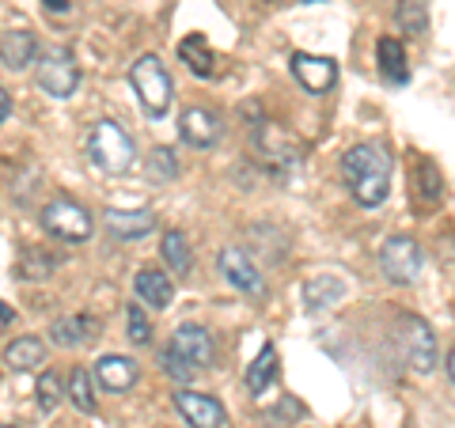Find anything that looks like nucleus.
Returning <instances> with one entry per match:
<instances>
[{"mask_svg":"<svg viewBox=\"0 0 455 428\" xmlns=\"http://www.w3.org/2000/svg\"><path fill=\"white\" fill-rule=\"evenodd\" d=\"M391 175H395V160L387 145H379V140H364V145L341 152V178H346V190L361 209H379L387 202Z\"/></svg>","mask_w":455,"mask_h":428,"instance_id":"f257e3e1","label":"nucleus"},{"mask_svg":"<svg viewBox=\"0 0 455 428\" xmlns=\"http://www.w3.org/2000/svg\"><path fill=\"white\" fill-rule=\"evenodd\" d=\"M130 88L137 95L140 110H145V118H152V122H164L167 110L175 107V80H171L167 65L156 53H145V57H137L133 61Z\"/></svg>","mask_w":455,"mask_h":428,"instance_id":"f03ea898","label":"nucleus"},{"mask_svg":"<svg viewBox=\"0 0 455 428\" xmlns=\"http://www.w3.org/2000/svg\"><path fill=\"white\" fill-rule=\"evenodd\" d=\"M88 160L103 170V175H122L137 160L133 137L122 130L118 122H95L88 133Z\"/></svg>","mask_w":455,"mask_h":428,"instance_id":"7ed1b4c3","label":"nucleus"},{"mask_svg":"<svg viewBox=\"0 0 455 428\" xmlns=\"http://www.w3.org/2000/svg\"><path fill=\"white\" fill-rule=\"evenodd\" d=\"M251 145H254V155H259V163L269 170L274 178H292L296 167H300V152H296V145L289 137H284L281 130H274V125H266L259 118V125L251 122Z\"/></svg>","mask_w":455,"mask_h":428,"instance_id":"20e7f679","label":"nucleus"},{"mask_svg":"<svg viewBox=\"0 0 455 428\" xmlns=\"http://www.w3.org/2000/svg\"><path fill=\"white\" fill-rule=\"evenodd\" d=\"M35 80H38V88L46 91L50 99H68V95H76V88H80V65H76L73 50L53 46V50H46V53H38V61H35Z\"/></svg>","mask_w":455,"mask_h":428,"instance_id":"39448f33","label":"nucleus"},{"mask_svg":"<svg viewBox=\"0 0 455 428\" xmlns=\"http://www.w3.org/2000/svg\"><path fill=\"white\" fill-rule=\"evenodd\" d=\"M42 227L61 242H88L92 232H95V220L80 202L57 197V202H50L46 209H42Z\"/></svg>","mask_w":455,"mask_h":428,"instance_id":"423d86ee","label":"nucleus"},{"mask_svg":"<svg viewBox=\"0 0 455 428\" xmlns=\"http://www.w3.org/2000/svg\"><path fill=\"white\" fill-rule=\"evenodd\" d=\"M421 247L410 235H391L379 250V269L391 284H414L421 273Z\"/></svg>","mask_w":455,"mask_h":428,"instance_id":"0eeeda50","label":"nucleus"},{"mask_svg":"<svg viewBox=\"0 0 455 428\" xmlns=\"http://www.w3.org/2000/svg\"><path fill=\"white\" fill-rule=\"evenodd\" d=\"M171 356H179L190 372H202V368H212L217 361V345H212V334L205 326H194V322H182L175 334H171V345H167Z\"/></svg>","mask_w":455,"mask_h":428,"instance_id":"6e6552de","label":"nucleus"},{"mask_svg":"<svg viewBox=\"0 0 455 428\" xmlns=\"http://www.w3.org/2000/svg\"><path fill=\"white\" fill-rule=\"evenodd\" d=\"M403 356L406 364L414 368L418 376H429L436 368V337H433V326L418 319V315H406L403 319Z\"/></svg>","mask_w":455,"mask_h":428,"instance_id":"1a4fd4ad","label":"nucleus"},{"mask_svg":"<svg viewBox=\"0 0 455 428\" xmlns=\"http://www.w3.org/2000/svg\"><path fill=\"white\" fill-rule=\"evenodd\" d=\"M217 269H220V277L232 284V289L247 292V296H266V281H262V273H259V266L251 262L247 250L224 247V250L217 254Z\"/></svg>","mask_w":455,"mask_h":428,"instance_id":"9d476101","label":"nucleus"},{"mask_svg":"<svg viewBox=\"0 0 455 428\" xmlns=\"http://www.w3.org/2000/svg\"><path fill=\"white\" fill-rule=\"evenodd\" d=\"M179 133H182V140H187L190 148L205 152L224 137V122H220V114L209 110V107H187L182 110V118H179Z\"/></svg>","mask_w":455,"mask_h":428,"instance_id":"9b49d317","label":"nucleus"},{"mask_svg":"<svg viewBox=\"0 0 455 428\" xmlns=\"http://www.w3.org/2000/svg\"><path fill=\"white\" fill-rule=\"evenodd\" d=\"M292 76L307 95H326L338 83V65L331 61V57L292 53Z\"/></svg>","mask_w":455,"mask_h":428,"instance_id":"f8f14e48","label":"nucleus"},{"mask_svg":"<svg viewBox=\"0 0 455 428\" xmlns=\"http://www.w3.org/2000/svg\"><path fill=\"white\" fill-rule=\"evenodd\" d=\"M175 406H179L182 417H187L190 428H224L228 424V409L212 394H197V391L182 387L175 394Z\"/></svg>","mask_w":455,"mask_h":428,"instance_id":"ddd939ff","label":"nucleus"},{"mask_svg":"<svg viewBox=\"0 0 455 428\" xmlns=\"http://www.w3.org/2000/svg\"><path fill=\"white\" fill-rule=\"evenodd\" d=\"M95 383L103 387L107 394H125L137 387V364L130 356H99L95 361Z\"/></svg>","mask_w":455,"mask_h":428,"instance_id":"4468645a","label":"nucleus"},{"mask_svg":"<svg viewBox=\"0 0 455 428\" xmlns=\"http://www.w3.org/2000/svg\"><path fill=\"white\" fill-rule=\"evenodd\" d=\"M107 232L118 242H137L145 239L148 232H156V212L152 209H107Z\"/></svg>","mask_w":455,"mask_h":428,"instance_id":"2eb2a0df","label":"nucleus"},{"mask_svg":"<svg viewBox=\"0 0 455 428\" xmlns=\"http://www.w3.org/2000/svg\"><path fill=\"white\" fill-rule=\"evenodd\" d=\"M99 337V322L92 315H65L50 322V341L57 349H80V345H92Z\"/></svg>","mask_w":455,"mask_h":428,"instance_id":"dca6fc26","label":"nucleus"},{"mask_svg":"<svg viewBox=\"0 0 455 428\" xmlns=\"http://www.w3.org/2000/svg\"><path fill=\"white\" fill-rule=\"evenodd\" d=\"M179 61L187 65L194 76H202V80H212V76L220 73V57L212 53V46H209L205 35L182 38V42H179Z\"/></svg>","mask_w":455,"mask_h":428,"instance_id":"f3484780","label":"nucleus"},{"mask_svg":"<svg viewBox=\"0 0 455 428\" xmlns=\"http://www.w3.org/2000/svg\"><path fill=\"white\" fill-rule=\"evenodd\" d=\"M38 61V38L31 31H4L0 38V65L12 73H23Z\"/></svg>","mask_w":455,"mask_h":428,"instance_id":"a211bd4d","label":"nucleus"},{"mask_svg":"<svg viewBox=\"0 0 455 428\" xmlns=\"http://www.w3.org/2000/svg\"><path fill=\"white\" fill-rule=\"evenodd\" d=\"M133 289H137L140 304H148L152 311H167L171 299H175V284H171V277L160 273V269H140L133 277Z\"/></svg>","mask_w":455,"mask_h":428,"instance_id":"6ab92c4d","label":"nucleus"},{"mask_svg":"<svg viewBox=\"0 0 455 428\" xmlns=\"http://www.w3.org/2000/svg\"><path fill=\"white\" fill-rule=\"evenodd\" d=\"M341 299H346V281H341L338 273H319V277H311L304 284V304H307L311 315H315V311L338 307Z\"/></svg>","mask_w":455,"mask_h":428,"instance_id":"aec40b11","label":"nucleus"},{"mask_svg":"<svg viewBox=\"0 0 455 428\" xmlns=\"http://www.w3.org/2000/svg\"><path fill=\"white\" fill-rule=\"evenodd\" d=\"M376 61H379V73L387 76L391 83H398V88L410 80L406 50H403V42H398V38H379L376 42Z\"/></svg>","mask_w":455,"mask_h":428,"instance_id":"412c9836","label":"nucleus"},{"mask_svg":"<svg viewBox=\"0 0 455 428\" xmlns=\"http://www.w3.org/2000/svg\"><path fill=\"white\" fill-rule=\"evenodd\" d=\"M160 258L167 262V273L190 277V269H194V250H190V242H187V235H182V232H167V235H164Z\"/></svg>","mask_w":455,"mask_h":428,"instance_id":"4be33fe9","label":"nucleus"},{"mask_svg":"<svg viewBox=\"0 0 455 428\" xmlns=\"http://www.w3.org/2000/svg\"><path fill=\"white\" fill-rule=\"evenodd\" d=\"M42 361H46V345H42L38 337H16L4 349V364L12 372H35Z\"/></svg>","mask_w":455,"mask_h":428,"instance_id":"5701e85b","label":"nucleus"},{"mask_svg":"<svg viewBox=\"0 0 455 428\" xmlns=\"http://www.w3.org/2000/svg\"><path fill=\"white\" fill-rule=\"evenodd\" d=\"M414 190L425 205H436L440 197H444V178H440V167L429 155H418L414 160Z\"/></svg>","mask_w":455,"mask_h":428,"instance_id":"b1692460","label":"nucleus"},{"mask_svg":"<svg viewBox=\"0 0 455 428\" xmlns=\"http://www.w3.org/2000/svg\"><path fill=\"white\" fill-rule=\"evenodd\" d=\"M274 379H277V349L266 341V345L259 349V356L251 361V368H247V391L262 394V391H269Z\"/></svg>","mask_w":455,"mask_h":428,"instance_id":"393cba45","label":"nucleus"},{"mask_svg":"<svg viewBox=\"0 0 455 428\" xmlns=\"http://www.w3.org/2000/svg\"><path fill=\"white\" fill-rule=\"evenodd\" d=\"M395 23L403 27V31L421 38L425 31H429V4H425V0H398L395 4Z\"/></svg>","mask_w":455,"mask_h":428,"instance_id":"a878e982","label":"nucleus"},{"mask_svg":"<svg viewBox=\"0 0 455 428\" xmlns=\"http://www.w3.org/2000/svg\"><path fill=\"white\" fill-rule=\"evenodd\" d=\"M145 175L148 182L156 186H164V182H175L179 178V160H175V148H152L148 152V163H145Z\"/></svg>","mask_w":455,"mask_h":428,"instance_id":"bb28decb","label":"nucleus"},{"mask_svg":"<svg viewBox=\"0 0 455 428\" xmlns=\"http://www.w3.org/2000/svg\"><path fill=\"white\" fill-rule=\"evenodd\" d=\"M68 402H73L80 413H95L99 409V398H95V387H92V376L84 368H73L68 376Z\"/></svg>","mask_w":455,"mask_h":428,"instance_id":"cd10ccee","label":"nucleus"},{"mask_svg":"<svg viewBox=\"0 0 455 428\" xmlns=\"http://www.w3.org/2000/svg\"><path fill=\"white\" fill-rule=\"evenodd\" d=\"M53 269H57V258L42 247H27L20 254V277H27V281H42V277H50Z\"/></svg>","mask_w":455,"mask_h":428,"instance_id":"c85d7f7f","label":"nucleus"},{"mask_svg":"<svg viewBox=\"0 0 455 428\" xmlns=\"http://www.w3.org/2000/svg\"><path fill=\"white\" fill-rule=\"evenodd\" d=\"M125 334H130L133 345H148V341H152V322H148V315L137 304L125 307Z\"/></svg>","mask_w":455,"mask_h":428,"instance_id":"c756f323","label":"nucleus"},{"mask_svg":"<svg viewBox=\"0 0 455 428\" xmlns=\"http://www.w3.org/2000/svg\"><path fill=\"white\" fill-rule=\"evenodd\" d=\"M57 402H61V379H57L53 372H46L38 379V409L42 413H53Z\"/></svg>","mask_w":455,"mask_h":428,"instance_id":"7c9ffc66","label":"nucleus"},{"mask_svg":"<svg viewBox=\"0 0 455 428\" xmlns=\"http://www.w3.org/2000/svg\"><path fill=\"white\" fill-rule=\"evenodd\" d=\"M8 110H12V99H8V91H4V88H0V122L8 118Z\"/></svg>","mask_w":455,"mask_h":428,"instance_id":"2f4dec72","label":"nucleus"},{"mask_svg":"<svg viewBox=\"0 0 455 428\" xmlns=\"http://www.w3.org/2000/svg\"><path fill=\"white\" fill-rule=\"evenodd\" d=\"M444 368H448V379L455 383V345H451V353H448V364H444Z\"/></svg>","mask_w":455,"mask_h":428,"instance_id":"473e14b6","label":"nucleus"},{"mask_svg":"<svg viewBox=\"0 0 455 428\" xmlns=\"http://www.w3.org/2000/svg\"><path fill=\"white\" fill-rule=\"evenodd\" d=\"M46 4H50L53 12H65V8H68V4H65V0H46Z\"/></svg>","mask_w":455,"mask_h":428,"instance_id":"72a5a7b5","label":"nucleus"},{"mask_svg":"<svg viewBox=\"0 0 455 428\" xmlns=\"http://www.w3.org/2000/svg\"><path fill=\"white\" fill-rule=\"evenodd\" d=\"M8 319H12V311H8L4 304H0V322H8Z\"/></svg>","mask_w":455,"mask_h":428,"instance_id":"f704fd0d","label":"nucleus"}]
</instances>
